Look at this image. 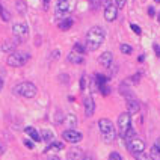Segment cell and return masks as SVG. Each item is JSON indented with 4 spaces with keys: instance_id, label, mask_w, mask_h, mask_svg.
I'll use <instances>...</instances> for the list:
<instances>
[{
    "instance_id": "cell-40",
    "label": "cell",
    "mask_w": 160,
    "mask_h": 160,
    "mask_svg": "<svg viewBox=\"0 0 160 160\" xmlns=\"http://www.w3.org/2000/svg\"><path fill=\"white\" fill-rule=\"evenodd\" d=\"M48 2H50V0H42V3H44V8H45V9H47V6H48Z\"/></svg>"
},
{
    "instance_id": "cell-21",
    "label": "cell",
    "mask_w": 160,
    "mask_h": 160,
    "mask_svg": "<svg viewBox=\"0 0 160 160\" xmlns=\"http://www.w3.org/2000/svg\"><path fill=\"white\" fill-rule=\"evenodd\" d=\"M0 17H2L3 21H9L11 20V14H9V11H6V8L3 5H0Z\"/></svg>"
},
{
    "instance_id": "cell-2",
    "label": "cell",
    "mask_w": 160,
    "mask_h": 160,
    "mask_svg": "<svg viewBox=\"0 0 160 160\" xmlns=\"http://www.w3.org/2000/svg\"><path fill=\"white\" fill-rule=\"evenodd\" d=\"M98 127H100V131L103 134V141L104 142L110 144V142L115 141L117 133H115V127H113L112 121L107 120V118H101V120L98 121Z\"/></svg>"
},
{
    "instance_id": "cell-36",
    "label": "cell",
    "mask_w": 160,
    "mask_h": 160,
    "mask_svg": "<svg viewBox=\"0 0 160 160\" xmlns=\"http://www.w3.org/2000/svg\"><path fill=\"white\" fill-rule=\"evenodd\" d=\"M24 145H26V147H27L29 150H32V148H33V144H32V142H30L29 139H24Z\"/></svg>"
},
{
    "instance_id": "cell-24",
    "label": "cell",
    "mask_w": 160,
    "mask_h": 160,
    "mask_svg": "<svg viewBox=\"0 0 160 160\" xmlns=\"http://www.w3.org/2000/svg\"><path fill=\"white\" fill-rule=\"evenodd\" d=\"M150 157H151L153 160H160V150L157 148V147H153V148H151Z\"/></svg>"
},
{
    "instance_id": "cell-19",
    "label": "cell",
    "mask_w": 160,
    "mask_h": 160,
    "mask_svg": "<svg viewBox=\"0 0 160 160\" xmlns=\"http://www.w3.org/2000/svg\"><path fill=\"white\" fill-rule=\"evenodd\" d=\"M41 134H42L41 137H42L47 144H51V142H53V137H54V136H53V131H51V130H47V128H45V130L41 131Z\"/></svg>"
},
{
    "instance_id": "cell-7",
    "label": "cell",
    "mask_w": 160,
    "mask_h": 160,
    "mask_svg": "<svg viewBox=\"0 0 160 160\" xmlns=\"http://www.w3.org/2000/svg\"><path fill=\"white\" fill-rule=\"evenodd\" d=\"M118 127H120V134L124 137L127 130L131 127V121H130V113L128 112H124L118 117Z\"/></svg>"
},
{
    "instance_id": "cell-14",
    "label": "cell",
    "mask_w": 160,
    "mask_h": 160,
    "mask_svg": "<svg viewBox=\"0 0 160 160\" xmlns=\"http://www.w3.org/2000/svg\"><path fill=\"white\" fill-rule=\"evenodd\" d=\"M68 62L70 64H76V65H80V64H83V61H85V57H83V54H80V53H76V51H71L70 54H68Z\"/></svg>"
},
{
    "instance_id": "cell-30",
    "label": "cell",
    "mask_w": 160,
    "mask_h": 160,
    "mask_svg": "<svg viewBox=\"0 0 160 160\" xmlns=\"http://www.w3.org/2000/svg\"><path fill=\"white\" fill-rule=\"evenodd\" d=\"M98 89H100V92H101L103 95H109V94H110V88H109L107 85H103V86H100Z\"/></svg>"
},
{
    "instance_id": "cell-39",
    "label": "cell",
    "mask_w": 160,
    "mask_h": 160,
    "mask_svg": "<svg viewBox=\"0 0 160 160\" xmlns=\"http://www.w3.org/2000/svg\"><path fill=\"white\" fill-rule=\"evenodd\" d=\"M82 160H94V157H92V156H83Z\"/></svg>"
},
{
    "instance_id": "cell-22",
    "label": "cell",
    "mask_w": 160,
    "mask_h": 160,
    "mask_svg": "<svg viewBox=\"0 0 160 160\" xmlns=\"http://www.w3.org/2000/svg\"><path fill=\"white\" fill-rule=\"evenodd\" d=\"M106 82H107V77H106V76H103V74H95V83H97L98 88L103 86V85H106Z\"/></svg>"
},
{
    "instance_id": "cell-16",
    "label": "cell",
    "mask_w": 160,
    "mask_h": 160,
    "mask_svg": "<svg viewBox=\"0 0 160 160\" xmlns=\"http://www.w3.org/2000/svg\"><path fill=\"white\" fill-rule=\"evenodd\" d=\"M68 160H82L83 157V151L80 150V148H73V150H70L68 151Z\"/></svg>"
},
{
    "instance_id": "cell-6",
    "label": "cell",
    "mask_w": 160,
    "mask_h": 160,
    "mask_svg": "<svg viewBox=\"0 0 160 160\" xmlns=\"http://www.w3.org/2000/svg\"><path fill=\"white\" fill-rule=\"evenodd\" d=\"M117 15H118V6H117L113 2L107 0V2L104 3V18H106L107 21H113V20L117 18Z\"/></svg>"
},
{
    "instance_id": "cell-45",
    "label": "cell",
    "mask_w": 160,
    "mask_h": 160,
    "mask_svg": "<svg viewBox=\"0 0 160 160\" xmlns=\"http://www.w3.org/2000/svg\"><path fill=\"white\" fill-rule=\"evenodd\" d=\"M154 2H157V3H160V0H154Z\"/></svg>"
},
{
    "instance_id": "cell-12",
    "label": "cell",
    "mask_w": 160,
    "mask_h": 160,
    "mask_svg": "<svg viewBox=\"0 0 160 160\" xmlns=\"http://www.w3.org/2000/svg\"><path fill=\"white\" fill-rule=\"evenodd\" d=\"M83 106H85V115L88 118L92 117L94 112H95V101H94V98L92 97H86L85 101H83Z\"/></svg>"
},
{
    "instance_id": "cell-27",
    "label": "cell",
    "mask_w": 160,
    "mask_h": 160,
    "mask_svg": "<svg viewBox=\"0 0 160 160\" xmlns=\"http://www.w3.org/2000/svg\"><path fill=\"white\" fill-rule=\"evenodd\" d=\"M85 50H86V47H83L82 44H74V48H73V51H76V53H80V54H83L85 53Z\"/></svg>"
},
{
    "instance_id": "cell-44",
    "label": "cell",
    "mask_w": 160,
    "mask_h": 160,
    "mask_svg": "<svg viewBox=\"0 0 160 160\" xmlns=\"http://www.w3.org/2000/svg\"><path fill=\"white\" fill-rule=\"evenodd\" d=\"M157 20H159V21H160V12H159V17H157Z\"/></svg>"
},
{
    "instance_id": "cell-10",
    "label": "cell",
    "mask_w": 160,
    "mask_h": 160,
    "mask_svg": "<svg viewBox=\"0 0 160 160\" xmlns=\"http://www.w3.org/2000/svg\"><path fill=\"white\" fill-rule=\"evenodd\" d=\"M70 11V0H57L56 3V17H64Z\"/></svg>"
},
{
    "instance_id": "cell-35",
    "label": "cell",
    "mask_w": 160,
    "mask_h": 160,
    "mask_svg": "<svg viewBox=\"0 0 160 160\" xmlns=\"http://www.w3.org/2000/svg\"><path fill=\"white\" fill-rule=\"evenodd\" d=\"M109 160H122V159H121V156L118 154V153H115V151H113V153H110Z\"/></svg>"
},
{
    "instance_id": "cell-23",
    "label": "cell",
    "mask_w": 160,
    "mask_h": 160,
    "mask_svg": "<svg viewBox=\"0 0 160 160\" xmlns=\"http://www.w3.org/2000/svg\"><path fill=\"white\" fill-rule=\"evenodd\" d=\"M134 136H136V131H134V130L130 127V128L127 130V133L124 134V141H125V144H127V142H130V141H131Z\"/></svg>"
},
{
    "instance_id": "cell-42",
    "label": "cell",
    "mask_w": 160,
    "mask_h": 160,
    "mask_svg": "<svg viewBox=\"0 0 160 160\" xmlns=\"http://www.w3.org/2000/svg\"><path fill=\"white\" fill-rule=\"evenodd\" d=\"M2 88H3V80L0 79V91H2Z\"/></svg>"
},
{
    "instance_id": "cell-31",
    "label": "cell",
    "mask_w": 160,
    "mask_h": 160,
    "mask_svg": "<svg viewBox=\"0 0 160 160\" xmlns=\"http://www.w3.org/2000/svg\"><path fill=\"white\" fill-rule=\"evenodd\" d=\"M89 5L92 9H98L100 5H101V0H89Z\"/></svg>"
},
{
    "instance_id": "cell-29",
    "label": "cell",
    "mask_w": 160,
    "mask_h": 160,
    "mask_svg": "<svg viewBox=\"0 0 160 160\" xmlns=\"http://www.w3.org/2000/svg\"><path fill=\"white\" fill-rule=\"evenodd\" d=\"M17 9H18L20 14H24V12H26V5H24L23 2L18 0V2H17Z\"/></svg>"
},
{
    "instance_id": "cell-11",
    "label": "cell",
    "mask_w": 160,
    "mask_h": 160,
    "mask_svg": "<svg viewBox=\"0 0 160 160\" xmlns=\"http://www.w3.org/2000/svg\"><path fill=\"white\" fill-rule=\"evenodd\" d=\"M125 101H127V110H128V113H130V115H134V113H137V112H139V103H137V100H136V97H134V95L127 97V98H125Z\"/></svg>"
},
{
    "instance_id": "cell-28",
    "label": "cell",
    "mask_w": 160,
    "mask_h": 160,
    "mask_svg": "<svg viewBox=\"0 0 160 160\" xmlns=\"http://www.w3.org/2000/svg\"><path fill=\"white\" fill-rule=\"evenodd\" d=\"M134 157H136V160H153L150 156H147L144 151L142 153H137V154H134Z\"/></svg>"
},
{
    "instance_id": "cell-34",
    "label": "cell",
    "mask_w": 160,
    "mask_h": 160,
    "mask_svg": "<svg viewBox=\"0 0 160 160\" xmlns=\"http://www.w3.org/2000/svg\"><path fill=\"white\" fill-rule=\"evenodd\" d=\"M125 3H127V0H115V5L118 6V9H122L125 6Z\"/></svg>"
},
{
    "instance_id": "cell-18",
    "label": "cell",
    "mask_w": 160,
    "mask_h": 160,
    "mask_svg": "<svg viewBox=\"0 0 160 160\" xmlns=\"http://www.w3.org/2000/svg\"><path fill=\"white\" fill-rule=\"evenodd\" d=\"M71 26H73V18H64L59 23V29L61 30H68Z\"/></svg>"
},
{
    "instance_id": "cell-41",
    "label": "cell",
    "mask_w": 160,
    "mask_h": 160,
    "mask_svg": "<svg viewBox=\"0 0 160 160\" xmlns=\"http://www.w3.org/2000/svg\"><path fill=\"white\" fill-rule=\"evenodd\" d=\"M3 151H5V148H3V145H2V144H0V156H2V154H3Z\"/></svg>"
},
{
    "instance_id": "cell-33",
    "label": "cell",
    "mask_w": 160,
    "mask_h": 160,
    "mask_svg": "<svg viewBox=\"0 0 160 160\" xmlns=\"http://www.w3.org/2000/svg\"><path fill=\"white\" fill-rule=\"evenodd\" d=\"M130 27H131V30H133L136 35H141V32H142V30H141V27H139L137 24H131Z\"/></svg>"
},
{
    "instance_id": "cell-20",
    "label": "cell",
    "mask_w": 160,
    "mask_h": 160,
    "mask_svg": "<svg viewBox=\"0 0 160 160\" xmlns=\"http://www.w3.org/2000/svg\"><path fill=\"white\" fill-rule=\"evenodd\" d=\"M62 148H64V145L61 142H51V144H48V147H47L45 151H59Z\"/></svg>"
},
{
    "instance_id": "cell-37",
    "label": "cell",
    "mask_w": 160,
    "mask_h": 160,
    "mask_svg": "<svg viewBox=\"0 0 160 160\" xmlns=\"http://www.w3.org/2000/svg\"><path fill=\"white\" fill-rule=\"evenodd\" d=\"M154 147H157V148L160 150V136L157 137V139H156V142H154Z\"/></svg>"
},
{
    "instance_id": "cell-5",
    "label": "cell",
    "mask_w": 160,
    "mask_h": 160,
    "mask_svg": "<svg viewBox=\"0 0 160 160\" xmlns=\"http://www.w3.org/2000/svg\"><path fill=\"white\" fill-rule=\"evenodd\" d=\"M127 148H128V151L134 156V154H137V153L145 151V142H144L142 139H139V137L134 136L130 142H127Z\"/></svg>"
},
{
    "instance_id": "cell-4",
    "label": "cell",
    "mask_w": 160,
    "mask_h": 160,
    "mask_svg": "<svg viewBox=\"0 0 160 160\" xmlns=\"http://www.w3.org/2000/svg\"><path fill=\"white\" fill-rule=\"evenodd\" d=\"M29 59V54L21 53V51H14L8 56V65L11 67H23Z\"/></svg>"
},
{
    "instance_id": "cell-43",
    "label": "cell",
    "mask_w": 160,
    "mask_h": 160,
    "mask_svg": "<svg viewBox=\"0 0 160 160\" xmlns=\"http://www.w3.org/2000/svg\"><path fill=\"white\" fill-rule=\"evenodd\" d=\"M48 160H61V159H59V157H50Z\"/></svg>"
},
{
    "instance_id": "cell-26",
    "label": "cell",
    "mask_w": 160,
    "mask_h": 160,
    "mask_svg": "<svg viewBox=\"0 0 160 160\" xmlns=\"http://www.w3.org/2000/svg\"><path fill=\"white\" fill-rule=\"evenodd\" d=\"M121 51L124 53V54H131V51H133V48H131V45H128V44H121Z\"/></svg>"
},
{
    "instance_id": "cell-15",
    "label": "cell",
    "mask_w": 160,
    "mask_h": 160,
    "mask_svg": "<svg viewBox=\"0 0 160 160\" xmlns=\"http://www.w3.org/2000/svg\"><path fill=\"white\" fill-rule=\"evenodd\" d=\"M24 133L26 134H29L35 142H40V141H42V137H41V134H40V131L37 130V128H33V127H26L24 128Z\"/></svg>"
},
{
    "instance_id": "cell-25",
    "label": "cell",
    "mask_w": 160,
    "mask_h": 160,
    "mask_svg": "<svg viewBox=\"0 0 160 160\" xmlns=\"http://www.w3.org/2000/svg\"><path fill=\"white\" fill-rule=\"evenodd\" d=\"M15 48V44H12V42H9V41H6L3 45H2V50L3 51H12Z\"/></svg>"
},
{
    "instance_id": "cell-3",
    "label": "cell",
    "mask_w": 160,
    "mask_h": 160,
    "mask_svg": "<svg viewBox=\"0 0 160 160\" xmlns=\"http://www.w3.org/2000/svg\"><path fill=\"white\" fill-rule=\"evenodd\" d=\"M37 92H38V89L32 82H21L14 88V94L24 97V98H33L37 95Z\"/></svg>"
},
{
    "instance_id": "cell-32",
    "label": "cell",
    "mask_w": 160,
    "mask_h": 160,
    "mask_svg": "<svg viewBox=\"0 0 160 160\" xmlns=\"http://www.w3.org/2000/svg\"><path fill=\"white\" fill-rule=\"evenodd\" d=\"M80 89L82 91L86 89V76H82V79H80Z\"/></svg>"
},
{
    "instance_id": "cell-13",
    "label": "cell",
    "mask_w": 160,
    "mask_h": 160,
    "mask_svg": "<svg viewBox=\"0 0 160 160\" xmlns=\"http://www.w3.org/2000/svg\"><path fill=\"white\" fill-rule=\"evenodd\" d=\"M112 61H113V56H112L110 51H104V53L100 56V59H98V62H100L104 68H109V67L112 65Z\"/></svg>"
},
{
    "instance_id": "cell-1",
    "label": "cell",
    "mask_w": 160,
    "mask_h": 160,
    "mask_svg": "<svg viewBox=\"0 0 160 160\" xmlns=\"http://www.w3.org/2000/svg\"><path fill=\"white\" fill-rule=\"evenodd\" d=\"M104 38H106V32L103 27H100V26L91 27L86 33V50H89V51L98 50Z\"/></svg>"
},
{
    "instance_id": "cell-9",
    "label": "cell",
    "mask_w": 160,
    "mask_h": 160,
    "mask_svg": "<svg viewBox=\"0 0 160 160\" xmlns=\"http://www.w3.org/2000/svg\"><path fill=\"white\" fill-rule=\"evenodd\" d=\"M62 137L67 141V142H70V144H77L82 141V133L77 131V130H74V128H68V130H65L64 133H62Z\"/></svg>"
},
{
    "instance_id": "cell-38",
    "label": "cell",
    "mask_w": 160,
    "mask_h": 160,
    "mask_svg": "<svg viewBox=\"0 0 160 160\" xmlns=\"http://www.w3.org/2000/svg\"><path fill=\"white\" fill-rule=\"evenodd\" d=\"M148 14H150V17H153V15L156 14V12H154V8H150V9H148Z\"/></svg>"
},
{
    "instance_id": "cell-17",
    "label": "cell",
    "mask_w": 160,
    "mask_h": 160,
    "mask_svg": "<svg viewBox=\"0 0 160 160\" xmlns=\"http://www.w3.org/2000/svg\"><path fill=\"white\" fill-rule=\"evenodd\" d=\"M65 124H67L70 128H74V127L77 125V118H76V115L68 113V115L65 117Z\"/></svg>"
},
{
    "instance_id": "cell-8",
    "label": "cell",
    "mask_w": 160,
    "mask_h": 160,
    "mask_svg": "<svg viewBox=\"0 0 160 160\" xmlns=\"http://www.w3.org/2000/svg\"><path fill=\"white\" fill-rule=\"evenodd\" d=\"M12 33H14V37L18 41H24L29 37V29H27L26 24L17 23V24H14V27H12Z\"/></svg>"
}]
</instances>
